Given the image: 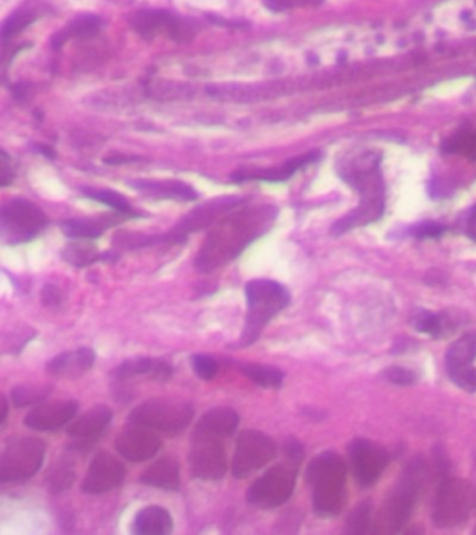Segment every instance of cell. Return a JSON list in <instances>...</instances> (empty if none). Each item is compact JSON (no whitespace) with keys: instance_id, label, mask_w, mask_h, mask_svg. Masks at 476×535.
Segmentation results:
<instances>
[{"instance_id":"1","label":"cell","mask_w":476,"mask_h":535,"mask_svg":"<svg viewBox=\"0 0 476 535\" xmlns=\"http://www.w3.org/2000/svg\"><path fill=\"white\" fill-rule=\"evenodd\" d=\"M275 218L276 209L272 207L245 209L227 216L206 237L195 260V268L202 274H208L229 264L268 232Z\"/></svg>"},{"instance_id":"2","label":"cell","mask_w":476,"mask_h":535,"mask_svg":"<svg viewBox=\"0 0 476 535\" xmlns=\"http://www.w3.org/2000/svg\"><path fill=\"white\" fill-rule=\"evenodd\" d=\"M380 158L362 154L340 165L339 175L360 193V205L332 226V236L378 221L385 211V183L379 169Z\"/></svg>"},{"instance_id":"3","label":"cell","mask_w":476,"mask_h":535,"mask_svg":"<svg viewBox=\"0 0 476 535\" xmlns=\"http://www.w3.org/2000/svg\"><path fill=\"white\" fill-rule=\"evenodd\" d=\"M314 512L323 519L339 515L346 505L347 464L335 452L315 456L307 469Z\"/></svg>"},{"instance_id":"4","label":"cell","mask_w":476,"mask_h":535,"mask_svg":"<svg viewBox=\"0 0 476 535\" xmlns=\"http://www.w3.org/2000/svg\"><path fill=\"white\" fill-rule=\"evenodd\" d=\"M245 297L248 311L243 335L238 343L240 347L251 346L257 342L269 321L289 306L291 300L289 290L272 279H254L248 282L245 286Z\"/></svg>"},{"instance_id":"5","label":"cell","mask_w":476,"mask_h":535,"mask_svg":"<svg viewBox=\"0 0 476 535\" xmlns=\"http://www.w3.org/2000/svg\"><path fill=\"white\" fill-rule=\"evenodd\" d=\"M425 480L426 469L422 463H411L404 470L399 484L380 509L375 523L378 533H397L406 526L417 505Z\"/></svg>"},{"instance_id":"6","label":"cell","mask_w":476,"mask_h":535,"mask_svg":"<svg viewBox=\"0 0 476 535\" xmlns=\"http://www.w3.org/2000/svg\"><path fill=\"white\" fill-rule=\"evenodd\" d=\"M476 492L463 478H444L433 499L432 519L443 529L460 526L470 519L475 508Z\"/></svg>"},{"instance_id":"7","label":"cell","mask_w":476,"mask_h":535,"mask_svg":"<svg viewBox=\"0 0 476 535\" xmlns=\"http://www.w3.org/2000/svg\"><path fill=\"white\" fill-rule=\"evenodd\" d=\"M194 417L190 403L169 399H151L130 413V423L162 434L177 435L186 430Z\"/></svg>"},{"instance_id":"8","label":"cell","mask_w":476,"mask_h":535,"mask_svg":"<svg viewBox=\"0 0 476 535\" xmlns=\"http://www.w3.org/2000/svg\"><path fill=\"white\" fill-rule=\"evenodd\" d=\"M130 26L147 41L166 37L177 44H187L198 34V26L194 21L161 9L137 10L130 17Z\"/></svg>"},{"instance_id":"9","label":"cell","mask_w":476,"mask_h":535,"mask_svg":"<svg viewBox=\"0 0 476 535\" xmlns=\"http://www.w3.org/2000/svg\"><path fill=\"white\" fill-rule=\"evenodd\" d=\"M298 463L289 460L265 471L248 488L247 501L258 509H273L289 501L296 488Z\"/></svg>"},{"instance_id":"10","label":"cell","mask_w":476,"mask_h":535,"mask_svg":"<svg viewBox=\"0 0 476 535\" xmlns=\"http://www.w3.org/2000/svg\"><path fill=\"white\" fill-rule=\"evenodd\" d=\"M48 225L38 205L27 200H12L0 208V240L7 244L27 243Z\"/></svg>"},{"instance_id":"11","label":"cell","mask_w":476,"mask_h":535,"mask_svg":"<svg viewBox=\"0 0 476 535\" xmlns=\"http://www.w3.org/2000/svg\"><path fill=\"white\" fill-rule=\"evenodd\" d=\"M45 457V444L35 438H21L7 446L0 456V484L16 483L35 476Z\"/></svg>"},{"instance_id":"12","label":"cell","mask_w":476,"mask_h":535,"mask_svg":"<svg viewBox=\"0 0 476 535\" xmlns=\"http://www.w3.org/2000/svg\"><path fill=\"white\" fill-rule=\"evenodd\" d=\"M276 453V442L264 432L255 430L241 432L233 457V476L236 478L251 476L275 459Z\"/></svg>"},{"instance_id":"13","label":"cell","mask_w":476,"mask_h":535,"mask_svg":"<svg viewBox=\"0 0 476 535\" xmlns=\"http://www.w3.org/2000/svg\"><path fill=\"white\" fill-rule=\"evenodd\" d=\"M348 453L355 480L362 487L374 485L389 463V455L385 449L368 439H354L348 448Z\"/></svg>"},{"instance_id":"14","label":"cell","mask_w":476,"mask_h":535,"mask_svg":"<svg viewBox=\"0 0 476 535\" xmlns=\"http://www.w3.org/2000/svg\"><path fill=\"white\" fill-rule=\"evenodd\" d=\"M194 444L188 457L193 476L202 481L222 480L227 471V457L222 441L205 439L194 441Z\"/></svg>"},{"instance_id":"15","label":"cell","mask_w":476,"mask_h":535,"mask_svg":"<svg viewBox=\"0 0 476 535\" xmlns=\"http://www.w3.org/2000/svg\"><path fill=\"white\" fill-rule=\"evenodd\" d=\"M126 467L109 452H99L92 459L83 483V491L91 495L105 494L123 484Z\"/></svg>"},{"instance_id":"16","label":"cell","mask_w":476,"mask_h":535,"mask_svg":"<svg viewBox=\"0 0 476 535\" xmlns=\"http://www.w3.org/2000/svg\"><path fill=\"white\" fill-rule=\"evenodd\" d=\"M116 449L124 459L141 463L158 455L162 449V441L155 431L131 424L117 438Z\"/></svg>"},{"instance_id":"17","label":"cell","mask_w":476,"mask_h":535,"mask_svg":"<svg viewBox=\"0 0 476 535\" xmlns=\"http://www.w3.org/2000/svg\"><path fill=\"white\" fill-rule=\"evenodd\" d=\"M322 158L321 151H309L307 154L298 155L296 158H291L284 164L275 166L269 169H254V170H237L232 175L233 183L245 182H268V183H282L287 182L291 176L296 175L298 170L307 168V166L315 164Z\"/></svg>"},{"instance_id":"18","label":"cell","mask_w":476,"mask_h":535,"mask_svg":"<svg viewBox=\"0 0 476 535\" xmlns=\"http://www.w3.org/2000/svg\"><path fill=\"white\" fill-rule=\"evenodd\" d=\"M240 203L241 201L238 198H227V200H218L215 203L206 204L204 207L195 209L172 232L159 237V243H183L190 233L204 229L216 216L222 214V212L229 211V209L236 207Z\"/></svg>"},{"instance_id":"19","label":"cell","mask_w":476,"mask_h":535,"mask_svg":"<svg viewBox=\"0 0 476 535\" xmlns=\"http://www.w3.org/2000/svg\"><path fill=\"white\" fill-rule=\"evenodd\" d=\"M77 412L76 400H58L35 407L33 412L28 413L24 423L35 431H55L73 420Z\"/></svg>"},{"instance_id":"20","label":"cell","mask_w":476,"mask_h":535,"mask_svg":"<svg viewBox=\"0 0 476 535\" xmlns=\"http://www.w3.org/2000/svg\"><path fill=\"white\" fill-rule=\"evenodd\" d=\"M240 424V416L230 407H215L209 410L195 425L193 441L205 439H222L232 437Z\"/></svg>"},{"instance_id":"21","label":"cell","mask_w":476,"mask_h":535,"mask_svg":"<svg viewBox=\"0 0 476 535\" xmlns=\"http://www.w3.org/2000/svg\"><path fill=\"white\" fill-rule=\"evenodd\" d=\"M113 413L108 406H95L70 425L67 434L77 439L78 446L91 445L112 421Z\"/></svg>"},{"instance_id":"22","label":"cell","mask_w":476,"mask_h":535,"mask_svg":"<svg viewBox=\"0 0 476 535\" xmlns=\"http://www.w3.org/2000/svg\"><path fill=\"white\" fill-rule=\"evenodd\" d=\"M94 363V350L81 347V349L70 350V352L56 356L55 359L49 361L46 371L53 377L74 379L90 371Z\"/></svg>"},{"instance_id":"23","label":"cell","mask_w":476,"mask_h":535,"mask_svg":"<svg viewBox=\"0 0 476 535\" xmlns=\"http://www.w3.org/2000/svg\"><path fill=\"white\" fill-rule=\"evenodd\" d=\"M129 184L145 196L156 198V200L195 201L198 198L194 187L188 186L187 183L177 182V180H162V182L136 180Z\"/></svg>"},{"instance_id":"24","label":"cell","mask_w":476,"mask_h":535,"mask_svg":"<svg viewBox=\"0 0 476 535\" xmlns=\"http://www.w3.org/2000/svg\"><path fill=\"white\" fill-rule=\"evenodd\" d=\"M113 375L119 381L137 377H148L154 381H169L173 375V367L165 360L134 359L120 364L113 371Z\"/></svg>"},{"instance_id":"25","label":"cell","mask_w":476,"mask_h":535,"mask_svg":"<svg viewBox=\"0 0 476 535\" xmlns=\"http://www.w3.org/2000/svg\"><path fill=\"white\" fill-rule=\"evenodd\" d=\"M140 481L158 490L177 491L180 488L179 462L174 457H162L141 474Z\"/></svg>"},{"instance_id":"26","label":"cell","mask_w":476,"mask_h":535,"mask_svg":"<svg viewBox=\"0 0 476 535\" xmlns=\"http://www.w3.org/2000/svg\"><path fill=\"white\" fill-rule=\"evenodd\" d=\"M102 26L101 17L95 16V14H83V16L71 20L58 33L53 34L52 46L55 49H60L70 40H91L101 33Z\"/></svg>"},{"instance_id":"27","label":"cell","mask_w":476,"mask_h":535,"mask_svg":"<svg viewBox=\"0 0 476 535\" xmlns=\"http://www.w3.org/2000/svg\"><path fill=\"white\" fill-rule=\"evenodd\" d=\"M172 530V516L161 506H148L140 510L133 524V531L138 535H168Z\"/></svg>"},{"instance_id":"28","label":"cell","mask_w":476,"mask_h":535,"mask_svg":"<svg viewBox=\"0 0 476 535\" xmlns=\"http://www.w3.org/2000/svg\"><path fill=\"white\" fill-rule=\"evenodd\" d=\"M113 225H116V221L112 218H77L63 221L60 228L71 239L91 240L101 237L102 233Z\"/></svg>"},{"instance_id":"29","label":"cell","mask_w":476,"mask_h":535,"mask_svg":"<svg viewBox=\"0 0 476 535\" xmlns=\"http://www.w3.org/2000/svg\"><path fill=\"white\" fill-rule=\"evenodd\" d=\"M476 360V332L461 336L446 353L447 371L453 372L470 367Z\"/></svg>"},{"instance_id":"30","label":"cell","mask_w":476,"mask_h":535,"mask_svg":"<svg viewBox=\"0 0 476 535\" xmlns=\"http://www.w3.org/2000/svg\"><path fill=\"white\" fill-rule=\"evenodd\" d=\"M38 19L39 13L35 7H21V9L16 10V12L7 17V20L3 23L2 30H0V38H2V41L5 42V44H7V42H12L14 38L19 37L24 30L33 26Z\"/></svg>"},{"instance_id":"31","label":"cell","mask_w":476,"mask_h":535,"mask_svg":"<svg viewBox=\"0 0 476 535\" xmlns=\"http://www.w3.org/2000/svg\"><path fill=\"white\" fill-rule=\"evenodd\" d=\"M414 327L417 331L432 336V338H443L454 331L453 321L443 314H435L432 311H419L414 317Z\"/></svg>"},{"instance_id":"32","label":"cell","mask_w":476,"mask_h":535,"mask_svg":"<svg viewBox=\"0 0 476 535\" xmlns=\"http://www.w3.org/2000/svg\"><path fill=\"white\" fill-rule=\"evenodd\" d=\"M83 193L85 197L97 201V203L108 205V207L115 209L117 214L126 216V218H137L140 216L133 205L129 203L126 197L116 191L108 189H92V187H84Z\"/></svg>"},{"instance_id":"33","label":"cell","mask_w":476,"mask_h":535,"mask_svg":"<svg viewBox=\"0 0 476 535\" xmlns=\"http://www.w3.org/2000/svg\"><path fill=\"white\" fill-rule=\"evenodd\" d=\"M240 371L262 388L279 389L283 385L284 372L276 367L264 366V364H241Z\"/></svg>"},{"instance_id":"34","label":"cell","mask_w":476,"mask_h":535,"mask_svg":"<svg viewBox=\"0 0 476 535\" xmlns=\"http://www.w3.org/2000/svg\"><path fill=\"white\" fill-rule=\"evenodd\" d=\"M49 490L59 494L69 490L76 480V471H74V463L69 459H60L49 470L48 477Z\"/></svg>"},{"instance_id":"35","label":"cell","mask_w":476,"mask_h":535,"mask_svg":"<svg viewBox=\"0 0 476 535\" xmlns=\"http://www.w3.org/2000/svg\"><path fill=\"white\" fill-rule=\"evenodd\" d=\"M62 254L69 264L77 268L88 267V265L94 264L95 261L105 260L98 253L97 247L90 243L67 244Z\"/></svg>"},{"instance_id":"36","label":"cell","mask_w":476,"mask_h":535,"mask_svg":"<svg viewBox=\"0 0 476 535\" xmlns=\"http://www.w3.org/2000/svg\"><path fill=\"white\" fill-rule=\"evenodd\" d=\"M51 385H19L12 391L13 405L26 407L42 402L51 395Z\"/></svg>"},{"instance_id":"37","label":"cell","mask_w":476,"mask_h":535,"mask_svg":"<svg viewBox=\"0 0 476 535\" xmlns=\"http://www.w3.org/2000/svg\"><path fill=\"white\" fill-rule=\"evenodd\" d=\"M371 505L365 502L362 505L358 506L357 509L351 513V516L348 517L347 522V531L348 533L353 534H362L367 533L369 527H371L372 517H371Z\"/></svg>"},{"instance_id":"38","label":"cell","mask_w":476,"mask_h":535,"mask_svg":"<svg viewBox=\"0 0 476 535\" xmlns=\"http://www.w3.org/2000/svg\"><path fill=\"white\" fill-rule=\"evenodd\" d=\"M194 371L197 372L198 377L204 379V381H211V379L216 377L219 371L218 361L213 359L211 356H206V354H195L193 359Z\"/></svg>"},{"instance_id":"39","label":"cell","mask_w":476,"mask_h":535,"mask_svg":"<svg viewBox=\"0 0 476 535\" xmlns=\"http://www.w3.org/2000/svg\"><path fill=\"white\" fill-rule=\"evenodd\" d=\"M266 9L271 12L282 13L287 10L298 9V7H318L325 0H262Z\"/></svg>"},{"instance_id":"40","label":"cell","mask_w":476,"mask_h":535,"mask_svg":"<svg viewBox=\"0 0 476 535\" xmlns=\"http://www.w3.org/2000/svg\"><path fill=\"white\" fill-rule=\"evenodd\" d=\"M449 375L454 384L460 386L464 391L476 392V367L461 368V370L450 372Z\"/></svg>"},{"instance_id":"41","label":"cell","mask_w":476,"mask_h":535,"mask_svg":"<svg viewBox=\"0 0 476 535\" xmlns=\"http://www.w3.org/2000/svg\"><path fill=\"white\" fill-rule=\"evenodd\" d=\"M17 170L12 157L0 148V187L10 186L16 179Z\"/></svg>"},{"instance_id":"42","label":"cell","mask_w":476,"mask_h":535,"mask_svg":"<svg viewBox=\"0 0 476 535\" xmlns=\"http://www.w3.org/2000/svg\"><path fill=\"white\" fill-rule=\"evenodd\" d=\"M385 377L387 381L397 385H410L415 381L414 372L401 367L389 368V370H386L385 372Z\"/></svg>"},{"instance_id":"43","label":"cell","mask_w":476,"mask_h":535,"mask_svg":"<svg viewBox=\"0 0 476 535\" xmlns=\"http://www.w3.org/2000/svg\"><path fill=\"white\" fill-rule=\"evenodd\" d=\"M42 303L46 307H58L62 303V293L60 290L53 285H46L42 289Z\"/></svg>"},{"instance_id":"44","label":"cell","mask_w":476,"mask_h":535,"mask_svg":"<svg viewBox=\"0 0 476 535\" xmlns=\"http://www.w3.org/2000/svg\"><path fill=\"white\" fill-rule=\"evenodd\" d=\"M443 230L438 223H422L418 228H415L414 233L418 237H435L442 235Z\"/></svg>"},{"instance_id":"45","label":"cell","mask_w":476,"mask_h":535,"mask_svg":"<svg viewBox=\"0 0 476 535\" xmlns=\"http://www.w3.org/2000/svg\"><path fill=\"white\" fill-rule=\"evenodd\" d=\"M142 157H137V155H123V154H113L108 155L103 162L108 165H124V164H133V162L142 161Z\"/></svg>"},{"instance_id":"46","label":"cell","mask_w":476,"mask_h":535,"mask_svg":"<svg viewBox=\"0 0 476 535\" xmlns=\"http://www.w3.org/2000/svg\"><path fill=\"white\" fill-rule=\"evenodd\" d=\"M208 19L212 24H216V26L234 28V30H241V28L250 27V23H247V21L226 20L219 16H208Z\"/></svg>"},{"instance_id":"47","label":"cell","mask_w":476,"mask_h":535,"mask_svg":"<svg viewBox=\"0 0 476 535\" xmlns=\"http://www.w3.org/2000/svg\"><path fill=\"white\" fill-rule=\"evenodd\" d=\"M286 455L289 457V460L300 463V460L303 459L304 455L303 446L298 444L297 441H294V439H291V441L286 444Z\"/></svg>"},{"instance_id":"48","label":"cell","mask_w":476,"mask_h":535,"mask_svg":"<svg viewBox=\"0 0 476 535\" xmlns=\"http://www.w3.org/2000/svg\"><path fill=\"white\" fill-rule=\"evenodd\" d=\"M467 233L476 242V207L472 209L467 221Z\"/></svg>"},{"instance_id":"49","label":"cell","mask_w":476,"mask_h":535,"mask_svg":"<svg viewBox=\"0 0 476 535\" xmlns=\"http://www.w3.org/2000/svg\"><path fill=\"white\" fill-rule=\"evenodd\" d=\"M28 90H30V88H28L27 84L17 83L16 85H14L12 90L14 98L19 99V101H23V99L27 98Z\"/></svg>"},{"instance_id":"50","label":"cell","mask_w":476,"mask_h":535,"mask_svg":"<svg viewBox=\"0 0 476 535\" xmlns=\"http://www.w3.org/2000/svg\"><path fill=\"white\" fill-rule=\"evenodd\" d=\"M37 150L41 152V154L44 155V157L46 158H49V159L55 158L56 152L53 151L51 147H48V145L38 144Z\"/></svg>"},{"instance_id":"51","label":"cell","mask_w":476,"mask_h":535,"mask_svg":"<svg viewBox=\"0 0 476 535\" xmlns=\"http://www.w3.org/2000/svg\"><path fill=\"white\" fill-rule=\"evenodd\" d=\"M7 417V400L0 395V424L6 420Z\"/></svg>"}]
</instances>
